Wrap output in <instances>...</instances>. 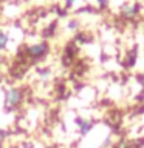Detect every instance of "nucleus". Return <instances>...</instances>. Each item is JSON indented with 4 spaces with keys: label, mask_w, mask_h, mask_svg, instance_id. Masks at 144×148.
<instances>
[{
    "label": "nucleus",
    "mask_w": 144,
    "mask_h": 148,
    "mask_svg": "<svg viewBox=\"0 0 144 148\" xmlns=\"http://www.w3.org/2000/svg\"><path fill=\"white\" fill-rule=\"evenodd\" d=\"M8 45H9V36H8L5 31L0 29V53L6 49Z\"/></svg>",
    "instance_id": "obj_5"
},
{
    "label": "nucleus",
    "mask_w": 144,
    "mask_h": 148,
    "mask_svg": "<svg viewBox=\"0 0 144 148\" xmlns=\"http://www.w3.org/2000/svg\"><path fill=\"white\" fill-rule=\"evenodd\" d=\"M64 2H65V6H67V8H71L73 5L76 3V0H64Z\"/></svg>",
    "instance_id": "obj_9"
},
{
    "label": "nucleus",
    "mask_w": 144,
    "mask_h": 148,
    "mask_svg": "<svg viewBox=\"0 0 144 148\" xmlns=\"http://www.w3.org/2000/svg\"><path fill=\"white\" fill-rule=\"evenodd\" d=\"M139 97H141V99H144V82L141 83V91H139Z\"/></svg>",
    "instance_id": "obj_11"
},
{
    "label": "nucleus",
    "mask_w": 144,
    "mask_h": 148,
    "mask_svg": "<svg viewBox=\"0 0 144 148\" xmlns=\"http://www.w3.org/2000/svg\"><path fill=\"white\" fill-rule=\"evenodd\" d=\"M68 26H70V29H76V28H78V22L76 20H71Z\"/></svg>",
    "instance_id": "obj_10"
},
{
    "label": "nucleus",
    "mask_w": 144,
    "mask_h": 148,
    "mask_svg": "<svg viewBox=\"0 0 144 148\" xmlns=\"http://www.w3.org/2000/svg\"><path fill=\"white\" fill-rule=\"evenodd\" d=\"M51 68H37V76H39L42 80H48L51 79Z\"/></svg>",
    "instance_id": "obj_6"
},
{
    "label": "nucleus",
    "mask_w": 144,
    "mask_h": 148,
    "mask_svg": "<svg viewBox=\"0 0 144 148\" xmlns=\"http://www.w3.org/2000/svg\"><path fill=\"white\" fill-rule=\"evenodd\" d=\"M48 54H50V43L48 42H37V43L26 46V56L33 62L44 60Z\"/></svg>",
    "instance_id": "obj_2"
},
{
    "label": "nucleus",
    "mask_w": 144,
    "mask_h": 148,
    "mask_svg": "<svg viewBox=\"0 0 144 148\" xmlns=\"http://www.w3.org/2000/svg\"><path fill=\"white\" fill-rule=\"evenodd\" d=\"M96 3L99 8H105L107 5H109V0H96Z\"/></svg>",
    "instance_id": "obj_7"
},
{
    "label": "nucleus",
    "mask_w": 144,
    "mask_h": 148,
    "mask_svg": "<svg viewBox=\"0 0 144 148\" xmlns=\"http://www.w3.org/2000/svg\"><path fill=\"white\" fill-rule=\"evenodd\" d=\"M25 102V91L20 86H11L3 94V105L8 111H16Z\"/></svg>",
    "instance_id": "obj_1"
},
{
    "label": "nucleus",
    "mask_w": 144,
    "mask_h": 148,
    "mask_svg": "<svg viewBox=\"0 0 144 148\" xmlns=\"http://www.w3.org/2000/svg\"><path fill=\"white\" fill-rule=\"evenodd\" d=\"M73 123L76 125L78 133L81 136H88L93 131V128L96 127V122L93 119H87V117H82V116H76L73 119Z\"/></svg>",
    "instance_id": "obj_3"
},
{
    "label": "nucleus",
    "mask_w": 144,
    "mask_h": 148,
    "mask_svg": "<svg viewBox=\"0 0 144 148\" xmlns=\"http://www.w3.org/2000/svg\"><path fill=\"white\" fill-rule=\"evenodd\" d=\"M110 145H111V139H110V136H109V137L104 140V143H102V148H109Z\"/></svg>",
    "instance_id": "obj_8"
},
{
    "label": "nucleus",
    "mask_w": 144,
    "mask_h": 148,
    "mask_svg": "<svg viewBox=\"0 0 144 148\" xmlns=\"http://www.w3.org/2000/svg\"><path fill=\"white\" fill-rule=\"evenodd\" d=\"M0 148H2V143H0Z\"/></svg>",
    "instance_id": "obj_12"
},
{
    "label": "nucleus",
    "mask_w": 144,
    "mask_h": 148,
    "mask_svg": "<svg viewBox=\"0 0 144 148\" xmlns=\"http://www.w3.org/2000/svg\"><path fill=\"white\" fill-rule=\"evenodd\" d=\"M139 14V6L136 3H129L121 8V16L124 18H135Z\"/></svg>",
    "instance_id": "obj_4"
}]
</instances>
